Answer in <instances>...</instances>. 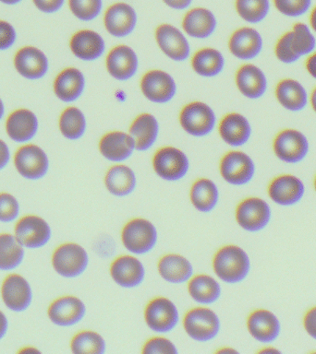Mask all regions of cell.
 <instances>
[{"label": "cell", "mask_w": 316, "mask_h": 354, "mask_svg": "<svg viewBox=\"0 0 316 354\" xmlns=\"http://www.w3.org/2000/svg\"><path fill=\"white\" fill-rule=\"evenodd\" d=\"M166 5L174 10H185L190 7L193 0H163Z\"/></svg>", "instance_id": "52"}, {"label": "cell", "mask_w": 316, "mask_h": 354, "mask_svg": "<svg viewBox=\"0 0 316 354\" xmlns=\"http://www.w3.org/2000/svg\"><path fill=\"white\" fill-rule=\"evenodd\" d=\"M218 21L215 15L204 8H195L188 11L183 18L182 28L191 37L207 39L215 32Z\"/></svg>", "instance_id": "34"}, {"label": "cell", "mask_w": 316, "mask_h": 354, "mask_svg": "<svg viewBox=\"0 0 316 354\" xmlns=\"http://www.w3.org/2000/svg\"><path fill=\"white\" fill-rule=\"evenodd\" d=\"M10 149L7 144L0 140V170L4 169L10 160Z\"/></svg>", "instance_id": "51"}, {"label": "cell", "mask_w": 316, "mask_h": 354, "mask_svg": "<svg viewBox=\"0 0 316 354\" xmlns=\"http://www.w3.org/2000/svg\"><path fill=\"white\" fill-rule=\"evenodd\" d=\"M191 68L199 76L216 77L225 68V58L218 49L205 47L198 50L191 58Z\"/></svg>", "instance_id": "37"}, {"label": "cell", "mask_w": 316, "mask_h": 354, "mask_svg": "<svg viewBox=\"0 0 316 354\" xmlns=\"http://www.w3.org/2000/svg\"><path fill=\"white\" fill-rule=\"evenodd\" d=\"M85 88V77L76 68L63 69L55 77L54 93L60 101L73 102L79 99Z\"/></svg>", "instance_id": "30"}, {"label": "cell", "mask_w": 316, "mask_h": 354, "mask_svg": "<svg viewBox=\"0 0 316 354\" xmlns=\"http://www.w3.org/2000/svg\"><path fill=\"white\" fill-rule=\"evenodd\" d=\"M104 24L110 35L124 38L134 30L137 24V14L132 6L126 3H116L105 11Z\"/></svg>", "instance_id": "17"}, {"label": "cell", "mask_w": 316, "mask_h": 354, "mask_svg": "<svg viewBox=\"0 0 316 354\" xmlns=\"http://www.w3.org/2000/svg\"><path fill=\"white\" fill-rule=\"evenodd\" d=\"M19 206L17 199L8 193L0 194V221L10 223L18 217Z\"/></svg>", "instance_id": "46"}, {"label": "cell", "mask_w": 316, "mask_h": 354, "mask_svg": "<svg viewBox=\"0 0 316 354\" xmlns=\"http://www.w3.org/2000/svg\"><path fill=\"white\" fill-rule=\"evenodd\" d=\"M52 265L55 272L64 278H77L87 270L89 254L86 249L78 243H63L53 254Z\"/></svg>", "instance_id": "7"}, {"label": "cell", "mask_w": 316, "mask_h": 354, "mask_svg": "<svg viewBox=\"0 0 316 354\" xmlns=\"http://www.w3.org/2000/svg\"><path fill=\"white\" fill-rule=\"evenodd\" d=\"M219 173L227 184L241 187L249 184L254 178V160L245 152L230 151L222 157L219 162Z\"/></svg>", "instance_id": "8"}, {"label": "cell", "mask_w": 316, "mask_h": 354, "mask_svg": "<svg viewBox=\"0 0 316 354\" xmlns=\"http://www.w3.org/2000/svg\"><path fill=\"white\" fill-rule=\"evenodd\" d=\"M276 97L287 110L298 112L306 106L308 94L304 86L292 79L280 80L276 87Z\"/></svg>", "instance_id": "36"}, {"label": "cell", "mask_w": 316, "mask_h": 354, "mask_svg": "<svg viewBox=\"0 0 316 354\" xmlns=\"http://www.w3.org/2000/svg\"><path fill=\"white\" fill-rule=\"evenodd\" d=\"M19 353H38V351L35 350V348H24V350H21Z\"/></svg>", "instance_id": "61"}, {"label": "cell", "mask_w": 316, "mask_h": 354, "mask_svg": "<svg viewBox=\"0 0 316 354\" xmlns=\"http://www.w3.org/2000/svg\"><path fill=\"white\" fill-rule=\"evenodd\" d=\"M247 329L257 342L269 343L277 339L281 326L273 313L266 309H257L247 318Z\"/></svg>", "instance_id": "24"}, {"label": "cell", "mask_w": 316, "mask_h": 354, "mask_svg": "<svg viewBox=\"0 0 316 354\" xmlns=\"http://www.w3.org/2000/svg\"><path fill=\"white\" fill-rule=\"evenodd\" d=\"M310 25L312 29L316 32V6L310 11L309 17Z\"/></svg>", "instance_id": "55"}, {"label": "cell", "mask_w": 316, "mask_h": 354, "mask_svg": "<svg viewBox=\"0 0 316 354\" xmlns=\"http://www.w3.org/2000/svg\"><path fill=\"white\" fill-rule=\"evenodd\" d=\"M304 183L291 174H282L274 178L268 185V196L276 204L291 206L301 201L304 195Z\"/></svg>", "instance_id": "21"}, {"label": "cell", "mask_w": 316, "mask_h": 354, "mask_svg": "<svg viewBox=\"0 0 316 354\" xmlns=\"http://www.w3.org/2000/svg\"><path fill=\"white\" fill-rule=\"evenodd\" d=\"M102 5V0H69L72 14L83 21L96 19L101 12Z\"/></svg>", "instance_id": "43"}, {"label": "cell", "mask_w": 316, "mask_h": 354, "mask_svg": "<svg viewBox=\"0 0 316 354\" xmlns=\"http://www.w3.org/2000/svg\"><path fill=\"white\" fill-rule=\"evenodd\" d=\"M155 35L158 47L171 60L182 62L190 57V43L177 27L168 24H161L155 30Z\"/></svg>", "instance_id": "14"}, {"label": "cell", "mask_w": 316, "mask_h": 354, "mask_svg": "<svg viewBox=\"0 0 316 354\" xmlns=\"http://www.w3.org/2000/svg\"><path fill=\"white\" fill-rule=\"evenodd\" d=\"M157 270L164 281L171 284L187 283L194 275L193 266L187 257L179 254H166L160 257Z\"/></svg>", "instance_id": "26"}, {"label": "cell", "mask_w": 316, "mask_h": 354, "mask_svg": "<svg viewBox=\"0 0 316 354\" xmlns=\"http://www.w3.org/2000/svg\"><path fill=\"white\" fill-rule=\"evenodd\" d=\"M58 127L61 134L69 140H78L85 134L86 118L78 107L69 106L61 113Z\"/></svg>", "instance_id": "38"}, {"label": "cell", "mask_w": 316, "mask_h": 354, "mask_svg": "<svg viewBox=\"0 0 316 354\" xmlns=\"http://www.w3.org/2000/svg\"><path fill=\"white\" fill-rule=\"evenodd\" d=\"M187 283L188 295L200 306H211L221 297L220 283L218 279L208 274L193 275Z\"/></svg>", "instance_id": "33"}, {"label": "cell", "mask_w": 316, "mask_h": 354, "mask_svg": "<svg viewBox=\"0 0 316 354\" xmlns=\"http://www.w3.org/2000/svg\"><path fill=\"white\" fill-rule=\"evenodd\" d=\"M3 301L8 308L15 312L26 310L32 301V290L24 277L11 274L5 279L1 288Z\"/></svg>", "instance_id": "25"}, {"label": "cell", "mask_w": 316, "mask_h": 354, "mask_svg": "<svg viewBox=\"0 0 316 354\" xmlns=\"http://www.w3.org/2000/svg\"><path fill=\"white\" fill-rule=\"evenodd\" d=\"M15 237L19 245L27 248L46 245L51 238V228L44 218L37 216H25L17 223Z\"/></svg>", "instance_id": "16"}, {"label": "cell", "mask_w": 316, "mask_h": 354, "mask_svg": "<svg viewBox=\"0 0 316 354\" xmlns=\"http://www.w3.org/2000/svg\"><path fill=\"white\" fill-rule=\"evenodd\" d=\"M105 188L116 198H125L134 192L137 177L129 166L116 163L108 169L105 176Z\"/></svg>", "instance_id": "31"}, {"label": "cell", "mask_w": 316, "mask_h": 354, "mask_svg": "<svg viewBox=\"0 0 316 354\" xmlns=\"http://www.w3.org/2000/svg\"><path fill=\"white\" fill-rule=\"evenodd\" d=\"M236 10L243 21L249 24H259L270 10L269 0H236Z\"/></svg>", "instance_id": "41"}, {"label": "cell", "mask_w": 316, "mask_h": 354, "mask_svg": "<svg viewBox=\"0 0 316 354\" xmlns=\"http://www.w3.org/2000/svg\"><path fill=\"white\" fill-rule=\"evenodd\" d=\"M218 133L225 143L237 148L248 142L252 127L245 116L232 112L222 118L218 124Z\"/></svg>", "instance_id": "23"}, {"label": "cell", "mask_w": 316, "mask_h": 354, "mask_svg": "<svg viewBox=\"0 0 316 354\" xmlns=\"http://www.w3.org/2000/svg\"><path fill=\"white\" fill-rule=\"evenodd\" d=\"M310 101L313 111L316 113V87L313 88L312 93H310Z\"/></svg>", "instance_id": "56"}, {"label": "cell", "mask_w": 316, "mask_h": 354, "mask_svg": "<svg viewBox=\"0 0 316 354\" xmlns=\"http://www.w3.org/2000/svg\"><path fill=\"white\" fill-rule=\"evenodd\" d=\"M4 112H5L4 104H3L2 100L0 99V120H1L3 115H4Z\"/></svg>", "instance_id": "59"}, {"label": "cell", "mask_w": 316, "mask_h": 354, "mask_svg": "<svg viewBox=\"0 0 316 354\" xmlns=\"http://www.w3.org/2000/svg\"><path fill=\"white\" fill-rule=\"evenodd\" d=\"M304 326L307 333L316 339V306L308 310L305 314Z\"/></svg>", "instance_id": "50"}, {"label": "cell", "mask_w": 316, "mask_h": 354, "mask_svg": "<svg viewBox=\"0 0 316 354\" xmlns=\"http://www.w3.org/2000/svg\"><path fill=\"white\" fill-rule=\"evenodd\" d=\"M14 66L25 79L39 80L49 71V59L40 49L35 46H24L16 53Z\"/></svg>", "instance_id": "20"}, {"label": "cell", "mask_w": 316, "mask_h": 354, "mask_svg": "<svg viewBox=\"0 0 316 354\" xmlns=\"http://www.w3.org/2000/svg\"><path fill=\"white\" fill-rule=\"evenodd\" d=\"M38 129L37 118L32 111L18 109L11 113L6 122L8 137L16 142H27L35 137Z\"/></svg>", "instance_id": "32"}, {"label": "cell", "mask_w": 316, "mask_h": 354, "mask_svg": "<svg viewBox=\"0 0 316 354\" xmlns=\"http://www.w3.org/2000/svg\"><path fill=\"white\" fill-rule=\"evenodd\" d=\"M273 151L276 156L283 162L296 163L306 157L309 151V143L306 137L299 130L284 129L274 137Z\"/></svg>", "instance_id": "12"}, {"label": "cell", "mask_w": 316, "mask_h": 354, "mask_svg": "<svg viewBox=\"0 0 316 354\" xmlns=\"http://www.w3.org/2000/svg\"><path fill=\"white\" fill-rule=\"evenodd\" d=\"M290 38L291 32L290 30V32H285L277 40L276 46H274V54H276L277 59L286 64L294 63L299 59L298 55L291 48Z\"/></svg>", "instance_id": "47"}, {"label": "cell", "mask_w": 316, "mask_h": 354, "mask_svg": "<svg viewBox=\"0 0 316 354\" xmlns=\"http://www.w3.org/2000/svg\"><path fill=\"white\" fill-rule=\"evenodd\" d=\"M121 238L127 251L134 256H141L154 250L158 242V232L152 221L134 218L125 224Z\"/></svg>", "instance_id": "2"}, {"label": "cell", "mask_w": 316, "mask_h": 354, "mask_svg": "<svg viewBox=\"0 0 316 354\" xmlns=\"http://www.w3.org/2000/svg\"><path fill=\"white\" fill-rule=\"evenodd\" d=\"M0 1L5 3V4L13 5L21 1V0H0Z\"/></svg>", "instance_id": "60"}, {"label": "cell", "mask_w": 316, "mask_h": 354, "mask_svg": "<svg viewBox=\"0 0 316 354\" xmlns=\"http://www.w3.org/2000/svg\"><path fill=\"white\" fill-rule=\"evenodd\" d=\"M235 82L240 93L249 99L261 98L267 88L265 73L252 64H245L238 68Z\"/></svg>", "instance_id": "29"}, {"label": "cell", "mask_w": 316, "mask_h": 354, "mask_svg": "<svg viewBox=\"0 0 316 354\" xmlns=\"http://www.w3.org/2000/svg\"><path fill=\"white\" fill-rule=\"evenodd\" d=\"M129 134L134 142L136 151H148L157 142L159 123L152 113H141L130 124Z\"/></svg>", "instance_id": "28"}, {"label": "cell", "mask_w": 316, "mask_h": 354, "mask_svg": "<svg viewBox=\"0 0 316 354\" xmlns=\"http://www.w3.org/2000/svg\"><path fill=\"white\" fill-rule=\"evenodd\" d=\"M16 30L10 22L0 21V50L10 48L16 41Z\"/></svg>", "instance_id": "48"}, {"label": "cell", "mask_w": 316, "mask_h": 354, "mask_svg": "<svg viewBox=\"0 0 316 354\" xmlns=\"http://www.w3.org/2000/svg\"><path fill=\"white\" fill-rule=\"evenodd\" d=\"M279 351L276 350L274 348H265L263 350L259 351V353H279Z\"/></svg>", "instance_id": "58"}, {"label": "cell", "mask_w": 316, "mask_h": 354, "mask_svg": "<svg viewBox=\"0 0 316 354\" xmlns=\"http://www.w3.org/2000/svg\"><path fill=\"white\" fill-rule=\"evenodd\" d=\"M290 32L291 48L299 57L309 55L315 50V38L306 24L301 22L294 24Z\"/></svg>", "instance_id": "42"}, {"label": "cell", "mask_w": 316, "mask_h": 354, "mask_svg": "<svg viewBox=\"0 0 316 354\" xmlns=\"http://www.w3.org/2000/svg\"><path fill=\"white\" fill-rule=\"evenodd\" d=\"M71 351L76 354H104L107 342L99 333L93 330H82L72 337Z\"/></svg>", "instance_id": "40"}, {"label": "cell", "mask_w": 316, "mask_h": 354, "mask_svg": "<svg viewBox=\"0 0 316 354\" xmlns=\"http://www.w3.org/2000/svg\"><path fill=\"white\" fill-rule=\"evenodd\" d=\"M111 279L123 289H134L143 284L146 279V267L134 254H123L111 263Z\"/></svg>", "instance_id": "11"}, {"label": "cell", "mask_w": 316, "mask_h": 354, "mask_svg": "<svg viewBox=\"0 0 316 354\" xmlns=\"http://www.w3.org/2000/svg\"><path fill=\"white\" fill-rule=\"evenodd\" d=\"M141 353L144 354H177V346L163 336L152 337L146 340L141 348Z\"/></svg>", "instance_id": "45"}, {"label": "cell", "mask_w": 316, "mask_h": 354, "mask_svg": "<svg viewBox=\"0 0 316 354\" xmlns=\"http://www.w3.org/2000/svg\"><path fill=\"white\" fill-rule=\"evenodd\" d=\"M315 189L316 191V176H315Z\"/></svg>", "instance_id": "62"}, {"label": "cell", "mask_w": 316, "mask_h": 354, "mask_svg": "<svg viewBox=\"0 0 316 354\" xmlns=\"http://www.w3.org/2000/svg\"><path fill=\"white\" fill-rule=\"evenodd\" d=\"M24 257V248L16 237L8 234H0V270H14L21 265Z\"/></svg>", "instance_id": "39"}, {"label": "cell", "mask_w": 316, "mask_h": 354, "mask_svg": "<svg viewBox=\"0 0 316 354\" xmlns=\"http://www.w3.org/2000/svg\"><path fill=\"white\" fill-rule=\"evenodd\" d=\"M238 351L233 350L232 348L229 347H223L221 348H219V350L216 351V353H237Z\"/></svg>", "instance_id": "57"}, {"label": "cell", "mask_w": 316, "mask_h": 354, "mask_svg": "<svg viewBox=\"0 0 316 354\" xmlns=\"http://www.w3.org/2000/svg\"><path fill=\"white\" fill-rule=\"evenodd\" d=\"M140 87L143 96L155 104H166L177 93L173 77L161 69L147 71L141 77Z\"/></svg>", "instance_id": "10"}, {"label": "cell", "mask_w": 316, "mask_h": 354, "mask_svg": "<svg viewBox=\"0 0 316 354\" xmlns=\"http://www.w3.org/2000/svg\"><path fill=\"white\" fill-rule=\"evenodd\" d=\"M279 12L291 18L301 17L309 11L312 0H273Z\"/></svg>", "instance_id": "44"}, {"label": "cell", "mask_w": 316, "mask_h": 354, "mask_svg": "<svg viewBox=\"0 0 316 354\" xmlns=\"http://www.w3.org/2000/svg\"><path fill=\"white\" fill-rule=\"evenodd\" d=\"M143 317L150 330L160 335L168 334L179 325V312L170 299L157 296L146 304Z\"/></svg>", "instance_id": "4"}, {"label": "cell", "mask_w": 316, "mask_h": 354, "mask_svg": "<svg viewBox=\"0 0 316 354\" xmlns=\"http://www.w3.org/2000/svg\"><path fill=\"white\" fill-rule=\"evenodd\" d=\"M179 124L187 134L202 138L215 129L216 116L212 108L205 102H188L179 113Z\"/></svg>", "instance_id": "6"}, {"label": "cell", "mask_w": 316, "mask_h": 354, "mask_svg": "<svg viewBox=\"0 0 316 354\" xmlns=\"http://www.w3.org/2000/svg\"><path fill=\"white\" fill-rule=\"evenodd\" d=\"M35 7L44 13L55 12L62 7L64 0H33Z\"/></svg>", "instance_id": "49"}, {"label": "cell", "mask_w": 316, "mask_h": 354, "mask_svg": "<svg viewBox=\"0 0 316 354\" xmlns=\"http://www.w3.org/2000/svg\"><path fill=\"white\" fill-rule=\"evenodd\" d=\"M8 330V319L5 315L0 311V339L5 336Z\"/></svg>", "instance_id": "54"}, {"label": "cell", "mask_w": 316, "mask_h": 354, "mask_svg": "<svg viewBox=\"0 0 316 354\" xmlns=\"http://www.w3.org/2000/svg\"><path fill=\"white\" fill-rule=\"evenodd\" d=\"M213 270L221 281L240 283L248 277L251 261L248 254L240 246L227 245L219 248L213 257Z\"/></svg>", "instance_id": "1"}, {"label": "cell", "mask_w": 316, "mask_h": 354, "mask_svg": "<svg viewBox=\"0 0 316 354\" xmlns=\"http://www.w3.org/2000/svg\"><path fill=\"white\" fill-rule=\"evenodd\" d=\"M229 49L238 59H254L262 51V36L254 28H240L230 36Z\"/></svg>", "instance_id": "22"}, {"label": "cell", "mask_w": 316, "mask_h": 354, "mask_svg": "<svg viewBox=\"0 0 316 354\" xmlns=\"http://www.w3.org/2000/svg\"><path fill=\"white\" fill-rule=\"evenodd\" d=\"M235 218L240 228L247 232H259L271 220L270 206L262 198H247L236 207Z\"/></svg>", "instance_id": "9"}, {"label": "cell", "mask_w": 316, "mask_h": 354, "mask_svg": "<svg viewBox=\"0 0 316 354\" xmlns=\"http://www.w3.org/2000/svg\"><path fill=\"white\" fill-rule=\"evenodd\" d=\"M183 328L191 339L197 342H209L218 336L221 321L218 315L209 307H194L186 313Z\"/></svg>", "instance_id": "3"}, {"label": "cell", "mask_w": 316, "mask_h": 354, "mask_svg": "<svg viewBox=\"0 0 316 354\" xmlns=\"http://www.w3.org/2000/svg\"><path fill=\"white\" fill-rule=\"evenodd\" d=\"M190 199L194 209L201 213H210L218 207L219 189L211 179H197L191 185Z\"/></svg>", "instance_id": "35"}, {"label": "cell", "mask_w": 316, "mask_h": 354, "mask_svg": "<svg viewBox=\"0 0 316 354\" xmlns=\"http://www.w3.org/2000/svg\"><path fill=\"white\" fill-rule=\"evenodd\" d=\"M305 66H306L308 73L316 80V52L313 53V54L307 58Z\"/></svg>", "instance_id": "53"}, {"label": "cell", "mask_w": 316, "mask_h": 354, "mask_svg": "<svg viewBox=\"0 0 316 354\" xmlns=\"http://www.w3.org/2000/svg\"><path fill=\"white\" fill-rule=\"evenodd\" d=\"M14 165L22 177L36 180L46 176L49 168V160L40 147L30 144L21 147L17 151Z\"/></svg>", "instance_id": "13"}, {"label": "cell", "mask_w": 316, "mask_h": 354, "mask_svg": "<svg viewBox=\"0 0 316 354\" xmlns=\"http://www.w3.org/2000/svg\"><path fill=\"white\" fill-rule=\"evenodd\" d=\"M72 54L82 61H94L104 55L105 43L102 36L93 30L75 32L69 41Z\"/></svg>", "instance_id": "27"}, {"label": "cell", "mask_w": 316, "mask_h": 354, "mask_svg": "<svg viewBox=\"0 0 316 354\" xmlns=\"http://www.w3.org/2000/svg\"><path fill=\"white\" fill-rule=\"evenodd\" d=\"M105 68L108 74L114 79L119 82H126L137 73V54L132 47L126 44H119L108 52L105 59Z\"/></svg>", "instance_id": "15"}, {"label": "cell", "mask_w": 316, "mask_h": 354, "mask_svg": "<svg viewBox=\"0 0 316 354\" xmlns=\"http://www.w3.org/2000/svg\"><path fill=\"white\" fill-rule=\"evenodd\" d=\"M152 169L159 178L177 182L184 178L190 170V160L182 149L173 146L162 147L152 156Z\"/></svg>", "instance_id": "5"}, {"label": "cell", "mask_w": 316, "mask_h": 354, "mask_svg": "<svg viewBox=\"0 0 316 354\" xmlns=\"http://www.w3.org/2000/svg\"><path fill=\"white\" fill-rule=\"evenodd\" d=\"M85 303L76 296L67 295L58 298L50 304L49 317L55 325L72 326L85 317Z\"/></svg>", "instance_id": "18"}, {"label": "cell", "mask_w": 316, "mask_h": 354, "mask_svg": "<svg viewBox=\"0 0 316 354\" xmlns=\"http://www.w3.org/2000/svg\"><path fill=\"white\" fill-rule=\"evenodd\" d=\"M98 149L105 159L116 163L130 159L136 151L134 142L129 133L118 130L105 133L99 140Z\"/></svg>", "instance_id": "19"}]
</instances>
